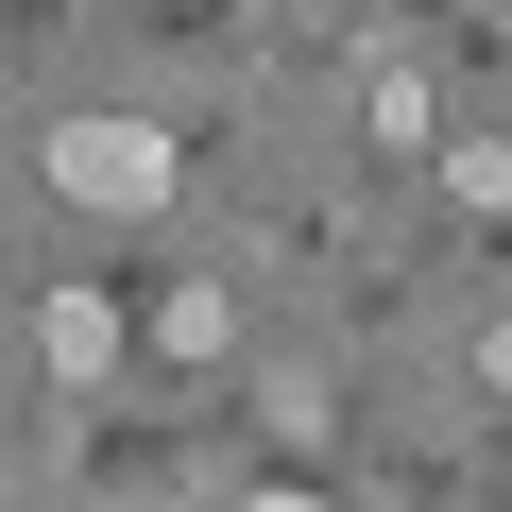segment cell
<instances>
[{
    "mask_svg": "<svg viewBox=\"0 0 512 512\" xmlns=\"http://www.w3.org/2000/svg\"><path fill=\"white\" fill-rule=\"evenodd\" d=\"M35 171H52V205L154 222V205L188 188V137H171V120H120V103H86V120H35Z\"/></svg>",
    "mask_w": 512,
    "mask_h": 512,
    "instance_id": "obj_1",
    "label": "cell"
},
{
    "mask_svg": "<svg viewBox=\"0 0 512 512\" xmlns=\"http://www.w3.org/2000/svg\"><path fill=\"white\" fill-rule=\"evenodd\" d=\"M35 359H52V376H103V359H120V308H103V291H35Z\"/></svg>",
    "mask_w": 512,
    "mask_h": 512,
    "instance_id": "obj_2",
    "label": "cell"
},
{
    "mask_svg": "<svg viewBox=\"0 0 512 512\" xmlns=\"http://www.w3.org/2000/svg\"><path fill=\"white\" fill-rule=\"evenodd\" d=\"M478 393H512V308H495V325H478Z\"/></svg>",
    "mask_w": 512,
    "mask_h": 512,
    "instance_id": "obj_5",
    "label": "cell"
},
{
    "mask_svg": "<svg viewBox=\"0 0 512 512\" xmlns=\"http://www.w3.org/2000/svg\"><path fill=\"white\" fill-rule=\"evenodd\" d=\"M359 137L376 154H427V69H359Z\"/></svg>",
    "mask_w": 512,
    "mask_h": 512,
    "instance_id": "obj_3",
    "label": "cell"
},
{
    "mask_svg": "<svg viewBox=\"0 0 512 512\" xmlns=\"http://www.w3.org/2000/svg\"><path fill=\"white\" fill-rule=\"evenodd\" d=\"M154 342H171V359H222V342H239V308H222V291H205V274H188V291H171V308H154Z\"/></svg>",
    "mask_w": 512,
    "mask_h": 512,
    "instance_id": "obj_4",
    "label": "cell"
},
{
    "mask_svg": "<svg viewBox=\"0 0 512 512\" xmlns=\"http://www.w3.org/2000/svg\"><path fill=\"white\" fill-rule=\"evenodd\" d=\"M239 512H325V495H291V478H274V495H239Z\"/></svg>",
    "mask_w": 512,
    "mask_h": 512,
    "instance_id": "obj_6",
    "label": "cell"
}]
</instances>
